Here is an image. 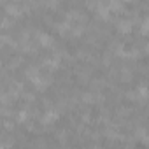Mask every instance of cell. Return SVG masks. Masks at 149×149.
Masks as SVG:
<instances>
[{"label": "cell", "instance_id": "cell-1", "mask_svg": "<svg viewBox=\"0 0 149 149\" xmlns=\"http://www.w3.org/2000/svg\"><path fill=\"white\" fill-rule=\"evenodd\" d=\"M58 118H60V112H58V111H51V109H49V111H46V112H44V116H42V119H40V121H42L44 125H49V123H54Z\"/></svg>", "mask_w": 149, "mask_h": 149}, {"label": "cell", "instance_id": "cell-2", "mask_svg": "<svg viewBox=\"0 0 149 149\" xmlns=\"http://www.w3.org/2000/svg\"><path fill=\"white\" fill-rule=\"evenodd\" d=\"M132 26H133V23H132L130 19H121V21H118V30H119L121 33H130V32H132Z\"/></svg>", "mask_w": 149, "mask_h": 149}, {"label": "cell", "instance_id": "cell-3", "mask_svg": "<svg viewBox=\"0 0 149 149\" xmlns=\"http://www.w3.org/2000/svg\"><path fill=\"white\" fill-rule=\"evenodd\" d=\"M21 11H23V7L19 4H9L7 6V14H11V16H21Z\"/></svg>", "mask_w": 149, "mask_h": 149}, {"label": "cell", "instance_id": "cell-4", "mask_svg": "<svg viewBox=\"0 0 149 149\" xmlns=\"http://www.w3.org/2000/svg\"><path fill=\"white\" fill-rule=\"evenodd\" d=\"M39 40H40V44L44 46V47H51L53 46V37L51 35H47V33H39Z\"/></svg>", "mask_w": 149, "mask_h": 149}, {"label": "cell", "instance_id": "cell-5", "mask_svg": "<svg viewBox=\"0 0 149 149\" xmlns=\"http://www.w3.org/2000/svg\"><path fill=\"white\" fill-rule=\"evenodd\" d=\"M44 65L49 67L51 70H56L58 65H60V60H58V56H54V58H46V60H44Z\"/></svg>", "mask_w": 149, "mask_h": 149}, {"label": "cell", "instance_id": "cell-6", "mask_svg": "<svg viewBox=\"0 0 149 149\" xmlns=\"http://www.w3.org/2000/svg\"><path fill=\"white\" fill-rule=\"evenodd\" d=\"M83 100H84L86 104H93V102H97V98H95L93 93H84V95H83Z\"/></svg>", "mask_w": 149, "mask_h": 149}, {"label": "cell", "instance_id": "cell-7", "mask_svg": "<svg viewBox=\"0 0 149 149\" xmlns=\"http://www.w3.org/2000/svg\"><path fill=\"white\" fill-rule=\"evenodd\" d=\"M26 118H28V112H26V111H19V112H18V121H19V123H23Z\"/></svg>", "mask_w": 149, "mask_h": 149}, {"label": "cell", "instance_id": "cell-8", "mask_svg": "<svg viewBox=\"0 0 149 149\" xmlns=\"http://www.w3.org/2000/svg\"><path fill=\"white\" fill-rule=\"evenodd\" d=\"M142 33H147V18H146L144 23H142Z\"/></svg>", "mask_w": 149, "mask_h": 149}, {"label": "cell", "instance_id": "cell-9", "mask_svg": "<svg viewBox=\"0 0 149 149\" xmlns=\"http://www.w3.org/2000/svg\"><path fill=\"white\" fill-rule=\"evenodd\" d=\"M11 25H13V21H11V19H4V21H2V26H6V28H7V26H11Z\"/></svg>", "mask_w": 149, "mask_h": 149}, {"label": "cell", "instance_id": "cell-10", "mask_svg": "<svg viewBox=\"0 0 149 149\" xmlns=\"http://www.w3.org/2000/svg\"><path fill=\"white\" fill-rule=\"evenodd\" d=\"M6 128L7 130H13V123H6Z\"/></svg>", "mask_w": 149, "mask_h": 149}, {"label": "cell", "instance_id": "cell-11", "mask_svg": "<svg viewBox=\"0 0 149 149\" xmlns=\"http://www.w3.org/2000/svg\"><path fill=\"white\" fill-rule=\"evenodd\" d=\"M0 149H7V146H4V144H0Z\"/></svg>", "mask_w": 149, "mask_h": 149}, {"label": "cell", "instance_id": "cell-12", "mask_svg": "<svg viewBox=\"0 0 149 149\" xmlns=\"http://www.w3.org/2000/svg\"><path fill=\"white\" fill-rule=\"evenodd\" d=\"M93 149H104V147H100V146H93Z\"/></svg>", "mask_w": 149, "mask_h": 149}]
</instances>
